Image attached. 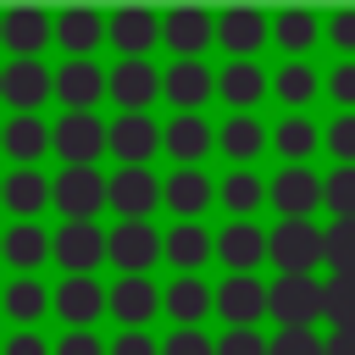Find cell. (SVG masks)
Instances as JSON below:
<instances>
[{"label":"cell","instance_id":"cell-31","mask_svg":"<svg viewBox=\"0 0 355 355\" xmlns=\"http://www.w3.org/2000/svg\"><path fill=\"white\" fill-rule=\"evenodd\" d=\"M44 250H55V239H44V227L11 222V233H6V261H11V266H39Z\"/></svg>","mask_w":355,"mask_h":355},{"label":"cell","instance_id":"cell-5","mask_svg":"<svg viewBox=\"0 0 355 355\" xmlns=\"http://www.w3.org/2000/svg\"><path fill=\"white\" fill-rule=\"evenodd\" d=\"M161 200H166V183H155L144 166H122V172L111 178V211H116L122 222H144Z\"/></svg>","mask_w":355,"mask_h":355},{"label":"cell","instance_id":"cell-48","mask_svg":"<svg viewBox=\"0 0 355 355\" xmlns=\"http://www.w3.org/2000/svg\"><path fill=\"white\" fill-rule=\"evenodd\" d=\"M6 355H50V349H44V338H33V333H17V338L6 344Z\"/></svg>","mask_w":355,"mask_h":355},{"label":"cell","instance_id":"cell-14","mask_svg":"<svg viewBox=\"0 0 355 355\" xmlns=\"http://www.w3.org/2000/svg\"><path fill=\"white\" fill-rule=\"evenodd\" d=\"M105 28H111V44H116L128 61H144V50L166 33V22H161L155 11H111Z\"/></svg>","mask_w":355,"mask_h":355},{"label":"cell","instance_id":"cell-28","mask_svg":"<svg viewBox=\"0 0 355 355\" xmlns=\"http://www.w3.org/2000/svg\"><path fill=\"white\" fill-rule=\"evenodd\" d=\"M44 144H55V128H44L39 116H11L6 122V155L11 161H33V155H44Z\"/></svg>","mask_w":355,"mask_h":355},{"label":"cell","instance_id":"cell-4","mask_svg":"<svg viewBox=\"0 0 355 355\" xmlns=\"http://www.w3.org/2000/svg\"><path fill=\"white\" fill-rule=\"evenodd\" d=\"M55 150L67 155V166H94V155L111 150V128L94 111H67L55 122Z\"/></svg>","mask_w":355,"mask_h":355},{"label":"cell","instance_id":"cell-29","mask_svg":"<svg viewBox=\"0 0 355 355\" xmlns=\"http://www.w3.org/2000/svg\"><path fill=\"white\" fill-rule=\"evenodd\" d=\"M166 150L189 166V161H200V155L211 150V128H205L194 111H183V116H172V128H166Z\"/></svg>","mask_w":355,"mask_h":355},{"label":"cell","instance_id":"cell-43","mask_svg":"<svg viewBox=\"0 0 355 355\" xmlns=\"http://www.w3.org/2000/svg\"><path fill=\"white\" fill-rule=\"evenodd\" d=\"M327 150H333L344 166H355V116H338V122L327 128Z\"/></svg>","mask_w":355,"mask_h":355},{"label":"cell","instance_id":"cell-26","mask_svg":"<svg viewBox=\"0 0 355 355\" xmlns=\"http://www.w3.org/2000/svg\"><path fill=\"white\" fill-rule=\"evenodd\" d=\"M211 305H216V288H205L200 277H172V288H166V311H172V322L194 327Z\"/></svg>","mask_w":355,"mask_h":355},{"label":"cell","instance_id":"cell-37","mask_svg":"<svg viewBox=\"0 0 355 355\" xmlns=\"http://www.w3.org/2000/svg\"><path fill=\"white\" fill-rule=\"evenodd\" d=\"M6 311H11L17 322H33V316H44V283H33V277H17V283L6 288Z\"/></svg>","mask_w":355,"mask_h":355},{"label":"cell","instance_id":"cell-21","mask_svg":"<svg viewBox=\"0 0 355 355\" xmlns=\"http://www.w3.org/2000/svg\"><path fill=\"white\" fill-rule=\"evenodd\" d=\"M0 33H6V44L17 50V61H33V50H39L44 33H50V22H44V11H33V6H11V11L0 17Z\"/></svg>","mask_w":355,"mask_h":355},{"label":"cell","instance_id":"cell-8","mask_svg":"<svg viewBox=\"0 0 355 355\" xmlns=\"http://www.w3.org/2000/svg\"><path fill=\"white\" fill-rule=\"evenodd\" d=\"M322 200H327V178H311L305 166H283V172L272 178V205H277L288 222H305Z\"/></svg>","mask_w":355,"mask_h":355},{"label":"cell","instance_id":"cell-30","mask_svg":"<svg viewBox=\"0 0 355 355\" xmlns=\"http://www.w3.org/2000/svg\"><path fill=\"white\" fill-rule=\"evenodd\" d=\"M255 150H266V128L255 122V116H227L222 122V155H233V161H250Z\"/></svg>","mask_w":355,"mask_h":355},{"label":"cell","instance_id":"cell-13","mask_svg":"<svg viewBox=\"0 0 355 355\" xmlns=\"http://www.w3.org/2000/svg\"><path fill=\"white\" fill-rule=\"evenodd\" d=\"M111 94H116L122 111H144L155 94H166V78L150 61H116L111 67Z\"/></svg>","mask_w":355,"mask_h":355},{"label":"cell","instance_id":"cell-35","mask_svg":"<svg viewBox=\"0 0 355 355\" xmlns=\"http://www.w3.org/2000/svg\"><path fill=\"white\" fill-rule=\"evenodd\" d=\"M272 144H277L288 161H300V155H311V150H316V128H311L305 116H283V122H277V133H272Z\"/></svg>","mask_w":355,"mask_h":355},{"label":"cell","instance_id":"cell-39","mask_svg":"<svg viewBox=\"0 0 355 355\" xmlns=\"http://www.w3.org/2000/svg\"><path fill=\"white\" fill-rule=\"evenodd\" d=\"M327 205H333L338 222H355V166H338L327 178Z\"/></svg>","mask_w":355,"mask_h":355},{"label":"cell","instance_id":"cell-38","mask_svg":"<svg viewBox=\"0 0 355 355\" xmlns=\"http://www.w3.org/2000/svg\"><path fill=\"white\" fill-rule=\"evenodd\" d=\"M327 266L355 272V222H327Z\"/></svg>","mask_w":355,"mask_h":355},{"label":"cell","instance_id":"cell-2","mask_svg":"<svg viewBox=\"0 0 355 355\" xmlns=\"http://www.w3.org/2000/svg\"><path fill=\"white\" fill-rule=\"evenodd\" d=\"M272 316H277L283 327H311L316 316H327V283L283 272V277L272 283Z\"/></svg>","mask_w":355,"mask_h":355},{"label":"cell","instance_id":"cell-24","mask_svg":"<svg viewBox=\"0 0 355 355\" xmlns=\"http://www.w3.org/2000/svg\"><path fill=\"white\" fill-rule=\"evenodd\" d=\"M211 250H216V239H211L200 222H178V227L166 233V261L183 266V277H194V266H200Z\"/></svg>","mask_w":355,"mask_h":355},{"label":"cell","instance_id":"cell-12","mask_svg":"<svg viewBox=\"0 0 355 355\" xmlns=\"http://www.w3.org/2000/svg\"><path fill=\"white\" fill-rule=\"evenodd\" d=\"M216 39V17L200 6H178L166 11V44L178 50V61H200V50Z\"/></svg>","mask_w":355,"mask_h":355},{"label":"cell","instance_id":"cell-19","mask_svg":"<svg viewBox=\"0 0 355 355\" xmlns=\"http://www.w3.org/2000/svg\"><path fill=\"white\" fill-rule=\"evenodd\" d=\"M216 39H222L233 55H250V50L266 39V17H261L255 6H227V11L216 17Z\"/></svg>","mask_w":355,"mask_h":355},{"label":"cell","instance_id":"cell-33","mask_svg":"<svg viewBox=\"0 0 355 355\" xmlns=\"http://www.w3.org/2000/svg\"><path fill=\"white\" fill-rule=\"evenodd\" d=\"M261 200H266V183H261V178H250V172H233V178H222V205H227L233 216H250Z\"/></svg>","mask_w":355,"mask_h":355},{"label":"cell","instance_id":"cell-44","mask_svg":"<svg viewBox=\"0 0 355 355\" xmlns=\"http://www.w3.org/2000/svg\"><path fill=\"white\" fill-rule=\"evenodd\" d=\"M55 355H105V349H100V338H94V333L72 327V333H67V338L55 344Z\"/></svg>","mask_w":355,"mask_h":355},{"label":"cell","instance_id":"cell-11","mask_svg":"<svg viewBox=\"0 0 355 355\" xmlns=\"http://www.w3.org/2000/svg\"><path fill=\"white\" fill-rule=\"evenodd\" d=\"M0 94L17 105V116H33V105H44V94H55V78L44 72V61H11L0 72Z\"/></svg>","mask_w":355,"mask_h":355},{"label":"cell","instance_id":"cell-49","mask_svg":"<svg viewBox=\"0 0 355 355\" xmlns=\"http://www.w3.org/2000/svg\"><path fill=\"white\" fill-rule=\"evenodd\" d=\"M327 355H355V333H333L327 338Z\"/></svg>","mask_w":355,"mask_h":355},{"label":"cell","instance_id":"cell-41","mask_svg":"<svg viewBox=\"0 0 355 355\" xmlns=\"http://www.w3.org/2000/svg\"><path fill=\"white\" fill-rule=\"evenodd\" d=\"M216 355H272V344H266L255 327H233V333H222Z\"/></svg>","mask_w":355,"mask_h":355},{"label":"cell","instance_id":"cell-18","mask_svg":"<svg viewBox=\"0 0 355 355\" xmlns=\"http://www.w3.org/2000/svg\"><path fill=\"white\" fill-rule=\"evenodd\" d=\"M266 250H272V239H266L255 222H227L222 239H216V255H222V266H233V272H250Z\"/></svg>","mask_w":355,"mask_h":355},{"label":"cell","instance_id":"cell-40","mask_svg":"<svg viewBox=\"0 0 355 355\" xmlns=\"http://www.w3.org/2000/svg\"><path fill=\"white\" fill-rule=\"evenodd\" d=\"M272 355H327V344L311 333V327H283L272 338Z\"/></svg>","mask_w":355,"mask_h":355},{"label":"cell","instance_id":"cell-27","mask_svg":"<svg viewBox=\"0 0 355 355\" xmlns=\"http://www.w3.org/2000/svg\"><path fill=\"white\" fill-rule=\"evenodd\" d=\"M216 89H222V100H227V105H239V111H244V105H255V100L266 94V72H261L255 61H233V67L216 78Z\"/></svg>","mask_w":355,"mask_h":355},{"label":"cell","instance_id":"cell-15","mask_svg":"<svg viewBox=\"0 0 355 355\" xmlns=\"http://www.w3.org/2000/svg\"><path fill=\"white\" fill-rule=\"evenodd\" d=\"M161 305H166V294L150 277H116L111 283V316H122L128 333H139V322H150Z\"/></svg>","mask_w":355,"mask_h":355},{"label":"cell","instance_id":"cell-17","mask_svg":"<svg viewBox=\"0 0 355 355\" xmlns=\"http://www.w3.org/2000/svg\"><path fill=\"white\" fill-rule=\"evenodd\" d=\"M50 300H55V311H61L72 327H83V322H94V316L111 311V288H100L94 277H67Z\"/></svg>","mask_w":355,"mask_h":355},{"label":"cell","instance_id":"cell-25","mask_svg":"<svg viewBox=\"0 0 355 355\" xmlns=\"http://www.w3.org/2000/svg\"><path fill=\"white\" fill-rule=\"evenodd\" d=\"M211 178L205 172H194V166H183V172H172L166 178V205L178 211V216H200L205 205H211Z\"/></svg>","mask_w":355,"mask_h":355},{"label":"cell","instance_id":"cell-6","mask_svg":"<svg viewBox=\"0 0 355 355\" xmlns=\"http://www.w3.org/2000/svg\"><path fill=\"white\" fill-rule=\"evenodd\" d=\"M100 255H111V239L94 222H67L55 233V261L67 266V277H89L100 266Z\"/></svg>","mask_w":355,"mask_h":355},{"label":"cell","instance_id":"cell-36","mask_svg":"<svg viewBox=\"0 0 355 355\" xmlns=\"http://www.w3.org/2000/svg\"><path fill=\"white\" fill-rule=\"evenodd\" d=\"M272 89H277V94H283L288 105H305V100L316 94V72H311L305 61H288V67H283V72L272 78Z\"/></svg>","mask_w":355,"mask_h":355},{"label":"cell","instance_id":"cell-10","mask_svg":"<svg viewBox=\"0 0 355 355\" xmlns=\"http://www.w3.org/2000/svg\"><path fill=\"white\" fill-rule=\"evenodd\" d=\"M161 144H166V133H161L144 111H122V116L111 122V150L122 155V166H144Z\"/></svg>","mask_w":355,"mask_h":355},{"label":"cell","instance_id":"cell-3","mask_svg":"<svg viewBox=\"0 0 355 355\" xmlns=\"http://www.w3.org/2000/svg\"><path fill=\"white\" fill-rule=\"evenodd\" d=\"M272 261L294 277H311V266L327 261V233H316L311 222H277L272 227Z\"/></svg>","mask_w":355,"mask_h":355},{"label":"cell","instance_id":"cell-47","mask_svg":"<svg viewBox=\"0 0 355 355\" xmlns=\"http://www.w3.org/2000/svg\"><path fill=\"white\" fill-rule=\"evenodd\" d=\"M327 83H333V94H338L344 105H355V61H344V67H333V78H327Z\"/></svg>","mask_w":355,"mask_h":355},{"label":"cell","instance_id":"cell-22","mask_svg":"<svg viewBox=\"0 0 355 355\" xmlns=\"http://www.w3.org/2000/svg\"><path fill=\"white\" fill-rule=\"evenodd\" d=\"M100 33H111V28H105L94 11H83V6H72V11H61V17H55V39L72 50V61H83V55L100 44Z\"/></svg>","mask_w":355,"mask_h":355},{"label":"cell","instance_id":"cell-9","mask_svg":"<svg viewBox=\"0 0 355 355\" xmlns=\"http://www.w3.org/2000/svg\"><path fill=\"white\" fill-rule=\"evenodd\" d=\"M161 250L166 239H155L150 222H116L111 233V266H122V277H144V266H155Z\"/></svg>","mask_w":355,"mask_h":355},{"label":"cell","instance_id":"cell-34","mask_svg":"<svg viewBox=\"0 0 355 355\" xmlns=\"http://www.w3.org/2000/svg\"><path fill=\"white\" fill-rule=\"evenodd\" d=\"M272 33H277L283 50H305V44L316 39V17H311V11H277V17H272Z\"/></svg>","mask_w":355,"mask_h":355},{"label":"cell","instance_id":"cell-45","mask_svg":"<svg viewBox=\"0 0 355 355\" xmlns=\"http://www.w3.org/2000/svg\"><path fill=\"white\" fill-rule=\"evenodd\" d=\"M327 33H333L338 50H355V11H333L327 17Z\"/></svg>","mask_w":355,"mask_h":355},{"label":"cell","instance_id":"cell-1","mask_svg":"<svg viewBox=\"0 0 355 355\" xmlns=\"http://www.w3.org/2000/svg\"><path fill=\"white\" fill-rule=\"evenodd\" d=\"M100 205H111V178H100L94 166H67L55 178V211L67 222H94Z\"/></svg>","mask_w":355,"mask_h":355},{"label":"cell","instance_id":"cell-42","mask_svg":"<svg viewBox=\"0 0 355 355\" xmlns=\"http://www.w3.org/2000/svg\"><path fill=\"white\" fill-rule=\"evenodd\" d=\"M161 355H216V344H211L200 327H178V333L161 344Z\"/></svg>","mask_w":355,"mask_h":355},{"label":"cell","instance_id":"cell-23","mask_svg":"<svg viewBox=\"0 0 355 355\" xmlns=\"http://www.w3.org/2000/svg\"><path fill=\"white\" fill-rule=\"evenodd\" d=\"M44 200H55V183H44L33 166H17L6 178V211L11 216H33V211H44Z\"/></svg>","mask_w":355,"mask_h":355},{"label":"cell","instance_id":"cell-20","mask_svg":"<svg viewBox=\"0 0 355 355\" xmlns=\"http://www.w3.org/2000/svg\"><path fill=\"white\" fill-rule=\"evenodd\" d=\"M211 89H216V78H211L205 61H172V72H166V100H172V105L194 111V105L211 100Z\"/></svg>","mask_w":355,"mask_h":355},{"label":"cell","instance_id":"cell-16","mask_svg":"<svg viewBox=\"0 0 355 355\" xmlns=\"http://www.w3.org/2000/svg\"><path fill=\"white\" fill-rule=\"evenodd\" d=\"M55 94L72 105V111H94L100 94H111V72H100L94 61H67L55 72Z\"/></svg>","mask_w":355,"mask_h":355},{"label":"cell","instance_id":"cell-46","mask_svg":"<svg viewBox=\"0 0 355 355\" xmlns=\"http://www.w3.org/2000/svg\"><path fill=\"white\" fill-rule=\"evenodd\" d=\"M111 355H161V344H155L150 333H122V338L111 344Z\"/></svg>","mask_w":355,"mask_h":355},{"label":"cell","instance_id":"cell-7","mask_svg":"<svg viewBox=\"0 0 355 355\" xmlns=\"http://www.w3.org/2000/svg\"><path fill=\"white\" fill-rule=\"evenodd\" d=\"M216 311H222V322L250 327L255 316H272V288L255 283L250 272H233V277H222V288H216Z\"/></svg>","mask_w":355,"mask_h":355},{"label":"cell","instance_id":"cell-32","mask_svg":"<svg viewBox=\"0 0 355 355\" xmlns=\"http://www.w3.org/2000/svg\"><path fill=\"white\" fill-rule=\"evenodd\" d=\"M327 322H333V333H355V272L327 277Z\"/></svg>","mask_w":355,"mask_h":355}]
</instances>
